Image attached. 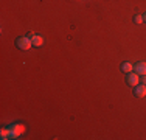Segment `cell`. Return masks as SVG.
Returning <instances> with one entry per match:
<instances>
[{
  "mask_svg": "<svg viewBox=\"0 0 146 140\" xmlns=\"http://www.w3.org/2000/svg\"><path fill=\"white\" fill-rule=\"evenodd\" d=\"M23 132H25L23 125H20V123H13V125H9V139H17V137H20Z\"/></svg>",
  "mask_w": 146,
  "mask_h": 140,
  "instance_id": "cell-1",
  "label": "cell"
},
{
  "mask_svg": "<svg viewBox=\"0 0 146 140\" xmlns=\"http://www.w3.org/2000/svg\"><path fill=\"white\" fill-rule=\"evenodd\" d=\"M16 45L20 48V50H30L31 45H33V42H31V37L28 36H20L16 39Z\"/></svg>",
  "mask_w": 146,
  "mask_h": 140,
  "instance_id": "cell-2",
  "label": "cell"
},
{
  "mask_svg": "<svg viewBox=\"0 0 146 140\" xmlns=\"http://www.w3.org/2000/svg\"><path fill=\"white\" fill-rule=\"evenodd\" d=\"M126 84H127V86H131V87H135L137 84H140V76L132 70V72H129L126 75Z\"/></svg>",
  "mask_w": 146,
  "mask_h": 140,
  "instance_id": "cell-3",
  "label": "cell"
},
{
  "mask_svg": "<svg viewBox=\"0 0 146 140\" xmlns=\"http://www.w3.org/2000/svg\"><path fill=\"white\" fill-rule=\"evenodd\" d=\"M134 95L137 98H143L146 95V84H137L134 87Z\"/></svg>",
  "mask_w": 146,
  "mask_h": 140,
  "instance_id": "cell-4",
  "label": "cell"
},
{
  "mask_svg": "<svg viewBox=\"0 0 146 140\" xmlns=\"http://www.w3.org/2000/svg\"><path fill=\"white\" fill-rule=\"evenodd\" d=\"M134 72L137 73V75H146V62H143V61L137 62V64L134 65Z\"/></svg>",
  "mask_w": 146,
  "mask_h": 140,
  "instance_id": "cell-5",
  "label": "cell"
},
{
  "mask_svg": "<svg viewBox=\"0 0 146 140\" xmlns=\"http://www.w3.org/2000/svg\"><path fill=\"white\" fill-rule=\"evenodd\" d=\"M30 37H31V42H33V45L34 47H40V45L44 44V37L40 36V34H30Z\"/></svg>",
  "mask_w": 146,
  "mask_h": 140,
  "instance_id": "cell-6",
  "label": "cell"
},
{
  "mask_svg": "<svg viewBox=\"0 0 146 140\" xmlns=\"http://www.w3.org/2000/svg\"><path fill=\"white\" fill-rule=\"evenodd\" d=\"M134 70V65L131 64V62H127V61H124L123 64H121V72H124V73H129Z\"/></svg>",
  "mask_w": 146,
  "mask_h": 140,
  "instance_id": "cell-7",
  "label": "cell"
},
{
  "mask_svg": "<svg viewBox=\"0 0 146 140\" xmlns=\"http://www.w3.org/2000/svg\"><path fill=\"white\" fill-rule=\"evenodd\" d=\"M0 139H2V140L9 139V128H3L2 131H0Z\"/></svg>",
  "mask_w": 146,
  "mask_h": 140,
  "instance_id": "cell-8",
  "label": "cell"
},
{
  "mask_svg": "<svg viewBox=\"0 0 146 140\" xmlns=\"http://www.w3.org/2000/svg\"><path fill=\"white\" fill-rule=\"evenodd\" d=\"M134 22L135 23H143V14H137V16H134Z\"/></svg>",
  "mask_w": 146,
  "mask_h": 140,
  "instance_id": "cell-9",
  "label": "cell"
},
{
  "mask_svg": "<svg viewBox=\"0 0 146 140\" xmlns=\"http://www.w3.org/2000/svg\"><path fill=\"white\" fill-rule=\"evenodd\" d=\"M141 84H146V75H141Z\"/></svg>",
  "mask_w": 146,
  "mask_h": 140,
  "instance_id": "cell-10",
  "label": "cell"
},
{
  "mask_svg": "<svg viewBox=\"0 0 146 140\" xmlns=\"http://www.w3.org/2000/svg\"><path fill=\"white\" fill-rule=\"evenodd\" d=\"M143 22H145V23H146V13H145V14H143Z\"/></svg>",
  "mask_w": 146,
  "mask_h": 140,
  "instance_id": "cell-11",
  "label": "cell"
}]
</instances>
